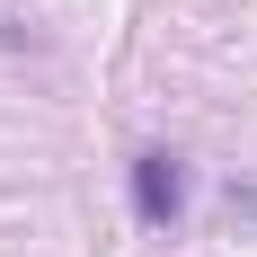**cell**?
<instances>
[{
  "label": "cell",
  "instance_id": "obj_1",
  "mask_svg": "<svg viewBox=\"0 0 257 257\" xmlns=\"http://www.w3.org/2000/svg\"><path fill=\"white\" fill-rule=\"evenodd\" d=\"M133 186V213H142V231H178V213H186V160L178 151H142L124 169Z\"/></svg>",
  "mask_w": 257,
  "mask_h": 257
}]
</instances>
